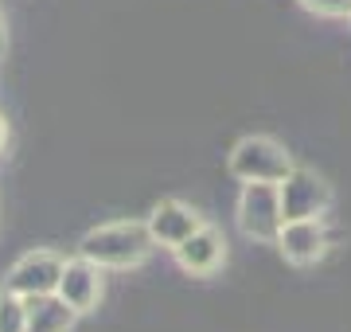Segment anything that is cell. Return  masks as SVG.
<instances>
[{
    "label": "cell",
    "mask_w": 351,
    "mask_h": 332,
    "mask_svg": "<svg viewBox=\"0 0 351 332\" xmlns=\"http://www.w3.org/2000/svg\"><path fill=\"white\" fill-rule=\"evenodd\" d=\"M4 43H8V39H4V16H0V55H4Z\"/></svg>",
    "instance_id": "5bb4252c"
},
{
    "label": "cell",
    "mask_w": 351,
    "mask_h": 332,
    "mask_svg": "<svg viewBox=\"0 0 351 332\" xmlns=\"http://www.w3.org/2000/svg\"><path fill=\"white\" fill-rule=\"evenodd\" d=\"M78 309H71L59 294L27 297V332H71Z\"/></svg>",
    "instance_id": "30bf717a"
},
{
    "label": "cell",
    "mask_w": 351,
    "mask_h": 332,
    "mask_svg": "<svg viewBox=\"0 0 351 332\" xmlns=\"http://www.w3.org/2000/svg\"><path fill=\"white\" fill-rule=\"evenodd\" d=\"M63 258L51 250H27L4 278V289H12L20 297H39V294H55L59 278H63Z\"/></svg>",
    "instance_id": "277c9868"
},
{
    "label": "cell",
    "mask_w": 351,
    "mask_h": 332,
    "mask_svg": "<svg viewBox=\"0 0 351 332\" xmlns=\"http://www.w3.org/2000/svg\"><path fill=\"white\" fill-rule=\"evenodd\" d=\"M55 294L63 297L71 309L78 313H90L98 305L101 297V278H98V266L90 258H78V262H66L63 266V278H59V289Z\"/></svg>",
    "instance_id": "ba28073f"
},
{
    "label": "cell",
    "mask_w": 351,
    "mask_h": 332,
    "mask_svg": "<svg viewBox=\"0 0 351 332\" xmlns=\"http://www.w3.org/2000/svg\"><path fill=\"white\" fill-rule=\"evenodd\" d=\"M0 332H27V297L0 289Z\"/></svg>",
    "instance_id": "8fae6325"
},
{
    "label": "cell",
    "mask_w": 351,
    "mask_h": 332,
    "mask_svg": "<svg viewBox=\"0 0 351 332\" xmlns=\"http://www.w3.org/2000/svg\"><path fill=\"white\" fill-rule=\"evenodd\" d=\"M4 141H8V126H4V117H0V149H4Z\"/></svg>",
    "instance_id": "4fadbf2b"
},
{
    "label": "cell",
    "mask_w": 351,
    "mask_h": 332,
    "mask_svg": "<svg viewBox=\"0 0 351 332\" xmlns=\"http://www.w3.org/2000/svg\"><path fill=\"white\" fill-rule=\"evenodd\" d=\"M239 227L254 243H269L285 227V207H281V184H246L239 200Z\"/></svg>",
    "instance_id": "3957f363"
},
{
    "label": "cell",
    "mask_w": 351,
    "mask_h": 332,
    "mask_svg": "<svg viewBox=\"0 0 351 332\" xmlns=\"http://www.w3.org/2000/svg\"><path fill=\"white\" fill-rule=\"evenodd\" d=\"M203 227V219L191 211L188 204H180V200H164V204L152 207V215H149V230H152V239L160 246H180V243H188L191 235Z\"/></svg>",
    "instance_id": "52a82bcc"
},
{
    "label": "cell",
    "mask_w": 351,
    "mask_h": 332,
    "mask_svg": "<svg viewBox=\"0 0 351 332\" xmlns=\"http://www.w3.org/2000/svg\"><path fill=\"white\" fill-rule=\"evenodd\" d=\"M176 258H180V266L188 270V274L207 278V274H215L219 262H223V239H219L211 227H199L188 243L176 246Z\"/></svg>",
    "instance_id": "9c48e42d"
},
{
    "label": "cell",
    "mask_w": 351,
    "mask_h": 332,
    "mask_svg": "<svg viewBox=\"0 0 351 332\" xmlns=\"http://www.w3.org/2000/svg\"><path fill=\"white\" fill-rule=\"evenodd\" d=\"M332 204V192L328 184L304 168H293L285 180H281V207H285V223L289 219H316L324 207Z\"/></svg>",
    "instance_id": "8992f818"
},
{
    "label": "cell",
    "mask_w": 351,
    "mask_h": 332,
    "mask_svg": "<svg viewBox=\"0 0 351 332\" xmlns=\"http://www.w3.org/2000/svg\"><path fill=\"white\" fill-rule=\"evenodd\" d=\"M277 246H281V254L293 262V266H313L324 258V250L332 246V230L316 219H289L281 235H277Z\"/></svg>",
    "instance_id": "5b68a950"
},
{
    "label": "cell",
    "mask_w": 351,
    "mask_h": 332,
    "mask_svg": "<svg viewBox=\"0 0 351 332\" xmlns=\"http://www.w3.org/2000/svg\"><path fill=\"white\" fill-rule=\"evenodd\" d=\"M308 8H316V12L324 16H348L351 12V0H304Z\"/></svg>",
    "instance_id": "7c38bea8"
},
{
    "label": "cell",
    "mask_w": 351,
    "mask_h": 332,
    "mask_svg": "<svg viewBox=\"0 0 351 332\" xmlns=\"http://www.w3.org/2000/svg\"><path fill=\"white\" fill-rule=\"evenodd\" d=\"M152 230L149 223H106L82 235L78 254L90 258L94 266H137L141 258L152 250Z\"/></svg>",
    "instance_id": "6da1fadb"
},
{
    "label": "cell",
    "mask_w": 351,
    "mask_h": 332,
    "mask_svg": "<svg viewBox=\"0 0 351 332\" xmlns=\"http://www.w3.org/2000/svg\"><path fill=\"white\" fill-rule=\"evenodd\" d=\"M230 172L246 184H281L293 172L289 153L269 137H242L230 153Z\"/></svg>",
    "instance_id": "7a4b0ae2"
}]
</instances>
